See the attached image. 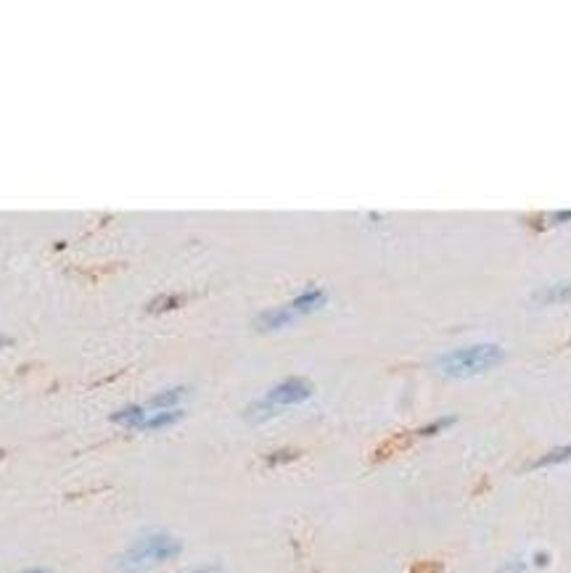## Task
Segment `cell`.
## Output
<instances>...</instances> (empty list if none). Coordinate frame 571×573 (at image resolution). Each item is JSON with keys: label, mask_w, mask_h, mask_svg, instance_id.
<instances>
[{"label": "cell", "mask_w": 571, "mask_h": 573, "mask_svg": "<svg viewBox=\"0 0 571 573\" xmlns=\"http://www.w3.org/2000/svg\"><path fill=\"white\" fill-rule=\"evenodd\" d=\"M180 552H183V541L175 539L172 534H167V531H148V534H143L141 539L132 541L122 555H117L111 565H114V571L135 573L146 571L151 565H159V562L175 560Z\"/></svg>", "instance_id": "1"}, {"label": "cell", "mask_w": 571, "mask_h": 573, "mask_svg": "<svg viewBox=\"0 0 571 573\" xmlns=\"http://www.w3.org/2000/svg\"><path fill=\"white\" fill-rule=\"evenodd\" d=\"M503 357L506 352L497 344H471V347L452 349L447 354H442L437 359V368L450 378H468V375H479L484 370L500 365Z\"/></svg>", "instance_id": "2"}, {"label": "cell", "mask_w": 571, "mask_h": 573, "mask_svg": "<svg viewBox=\"0 0 571 573\" xmlns=\"http://www.w3.org/2000/svg\"><path fill=\"white\" fill-rule=\"evenodd\" d=\"M312 394H315V386H312L307 378H286L281 380V383H275L262 399L254 401L252 407L246 410V418H252V420H267V418H273L275 412L307 401Z\"/></svg>", "instance_id": "3"}, {"label": "cell", "mask_w": 571, "mask_h": 573, "mask_svg": "<svg viewBox=\"0 0 571 573\" xmlns=\"http://www.w3.org/2000/svg\"><path fill=\"white\" fill-rule=\"evenodd\" d=\"M328 304V291L320 288V285H307L304 291H299L294 299H291V309L297 314H309V312H318Z\"/></svg>", "instance_id": "4"}, {"label": "cell", "mask_w": 571, "mask_h": 573, "mask_svg": "<svg viewBox=\"0 0 571 573\" xmlns=\"http://www.w3.org/2000/svg\"><path fill=\"white\" fill-rule=\"evenodd\" d=\"M297 317L299 314L294 312L291 307H273V309H264V312L257 314L254 325H257L259 330H264V333H270V330H281L286 325H291Z\"/></svg>", "instance_id": "5"}, {"label": "cell", "mask_w": 571, "mask_h": 573, "mask_svg": "<svg viewBox=\"0 0 571 573\" xmlns=\"http://www.w3.org/2000/svg\"><path fill=\"white\" fill-rule=\"evenodd\" d=\"M183 415H186V412L180 410V407H177V410H159L154 412V415H146V420H143V425L138 431H162V428H169V425L183 420Z\"/></svg>", "instance_id": "6"}, {"label": "cell", "mask_w": 571, "mask_h": 573, "mask_svg": "<svg viewBox=\"0 0 571 573\" xmlns=\"http://www.w3.org/2000/svg\"><path fill=\"white\" fill-rule=\"evenodd\" d=\"M186 394H188L186 386H172V389L154 394V397L148 399V407L156 412L159 410H177V404L186 399Z\"/></svg>", "instance_id": "7"}, {"label": "cell", "mask_w": 571, "mask_h": 573, "mask_svg": "<svg viewBox=\"0 0 571 573\" xmlns=\"http://www.w3.org/2000/svg\"><path fill=\"white\" fill-rule=\"evenodd\" d=\"M143 420H146V407L143 404H127V407H122V410L111 415V423H120V425L132 428V431H138Z\"/></svg>", "instance_id": "8"}, {"label": "cell", "mask_w": 571, "mask_h": 573, "mask_svg": "<svg viewBox=\"0 0 571 573\" xmlns=\"http://www.w3.org/2000/svg\"><path fill=\"white\" fill-rule=\"evenodd\" d=\"M539 302H569L571 299V281H563V283H553V285H545L542 291L537 293Z\"/></svg>", "instance_id": "9"}, {"label": "cell", "mask_w": 571, "mask_h": 573, "mask_svg": "<svg viewBox=\"0 0 571 573\" xmlns=\"http://www.w3.org/2000/svg\"><path fill=\"white\" fill-rule=\"evenodd\" d=\"M571 460V446H558L553 452L542 454L537 463H532L534 468H545V465H558V463H569Z\"/></svg>", "instance_id": "10"}, {"label": "cell", "mask_w": 571, "mask_h": 573, "mask_svg": "<svg viewBox=\"0 0 571 573\" xmlns=\"http://www.w3.org/2000/svg\"><path fill=\"white\" fill-rule=\"evenodd\" d=\"M180 304H183V296H159L148 304V312H169V309H177Z\"/></svg>", "instance_id": "11"}, {"label": "cell", "mask_w": 571, "mask_h": 573, "mask_svg": "<svg viewBox=\"0 0 571 573\" xmlns=\"http://www.w3.org/2000/svg\"><path fill=\"white\" fill-rule=\"evenodd\" d=\"M299 452H294V449H281V452H273L267 454V463L270 465H281V463H291V460H297Z\"/></svg>", "instance_id": "12"}, {"label": "cell", "mask_w": 571, "mask_h": 573, "mask_svg": "<svg viewBox=\"0 0 571 573\" xmlns=\"http://www.w3.org/2000/svg\"><path fill=\"white\" fill-rule=\"evenodd\" d=\"M452 423H455V418H440V420H434L431 425H423L418 433H421V436H434V433H440L442 428H447Z\"/></svg>", "instance_id": "13"}, {"label": "cell", "mask_w": 571, "mask_h": 573, "mask_svg": "<svg viewBox=\"0 0 571 573\" xmlns=\"http://www.w3.org/2000/svg\"><path fill=\"white\" fill-rule=\"evenodd\" d=\"M497 573H529V568H527V562H521V560H511V562H506L503 568Z\"/></svg>", "instance_id": "14"}, {"label": "cell", "mask_w": 571, "mask_h": 573, "mask_svg": "<svg viewBox=\"0 0 571 573\" xmlns=\"http://www.w3.org/2000/svg\"><path fill=\"white\" fill-rule=\"evenodd\" d=\"M183 573H222V565H196V568L183 571Z\"/></svg>", "instance_id": "15"}, {"label": "cell", "mask_w": 571, "mask_h": 573, "mask_svg": "<svg viewBox=\"0 0 571 573\" xmlns=\"http://www.w3.org/2000/svg\"><path fill=\"white\" fill-rule=\"evenodd\" d=\"M550 222H556V225H563V222H571V212H556V214L550 217Z\"/></svg>", "instance_id": "16"}, {"label": "cell", "mask_w": 571, "mask_h": 573, "mask_svg": "<svg viewBox=\"0 0 571 573\" xmlns=\"http://www.w3.org/2000/svg\"><path fill=\"white\" fill-rule=\"evenodd\" d=\"M548 562H550V555H548V552H537V555H534V565H537V568H545Z\"/></svg>", "instance_id": "17"}, {"label": "cell", "mask_w": 571, "mask_h": 573, "mask_svg": "<svg viewBox=\"0 0 571 573\" xmlns=\"http://www.w3.org/2000/svg\"><path fill=\"white\" fill-rule=\"evenodd\" d=\"M22 573H51V571H45V568H27V571Z\"/></svg>", "instance_id": "18"}, {"label": "cell", "mask_w": 571, "mask_h": 573, "mask_svg": "<svg viewBox=\"0 0 571 573\" xmlns=\"http://www.w3.org/2000/svg\"><path fill=\"white\" fill-rule=\"evenodd\" d=\"M8 344H11V338H6V335H0V349H3V347H8Z\"/></svg>", "instance_id": "19"}]
</instances>
